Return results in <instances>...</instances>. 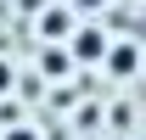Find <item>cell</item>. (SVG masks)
<instances>
[{"label": "cell", "instance_id": "6da1fadb", "mask_svg": "<svg viewBox=\"0 0 146 140\" xmlns=\"http://www.w3.org/2000/svg\"><path fill=\"white\" fill-rule=\"evenodd\" d=\"M112 34L101 28V22H73V34L62 39V51H68L73 67H101V56H107Z\"/></svg>", "mask_w": 146, "mask_h": 140}, {"label": "cell", "instance_id": "7a4b0ae2", "mask_svg": "<svg viewBox=\"0 0 146 140\" xmlns=\"http://www.w3.org/2000/svg\"><path fill=\"white\" fill-rule=\"evenodd\" d=\"M101 73H112V79H135L141 73V51H135V39H112L107 45V56H101Z\"/></svg>", "mask_w": 146, "mask_h": 140}, {"label": "cell", "instance_id": "3957f363", "mask_svg": "<svg viewBox=\"0 0 146 140\" xmlns=\"http://www.w3.org/2000/svg\"><path fill=\"white\" fill-rule=\"evenodd\" d=\"M68 34H73V11L68 6H45V11H39V39H45V45H62Z\"/></svg>", "mask_w": 146, "mask_h": 140}, {"label": "cell", "instance_id": "277c9868", "mask_svg": "<svg viewBox=\"0 0 146 140\" xmlns=\"http://www.w3.org/2000/svg\"><path fill=\"white\" fill-rule=\"evenodd\" d=\"M39 73H45V79H68L73 73L68 51H62V45H45V51H39Z\"/></svg>", "mask_w": 146, "mask_h": 140}, {"label": "cell", "instance_id": "5b68a950", "mask_svg": "<svg viewBox=\"0 0 146 140\" xmlns=\"http://www.w3.org/2000/svg\"><path fill=\"white\" fill-rule=\"evenodd\" d=\"M0 140H45V135L28 129V123H6V135H0Z\"/></svg>", "mask_w": 146, "mask_h": 140}, {"label": "cell", "instance_id": "8992f818", "mask_svg": "<svg viewBox=\"0 0 146 140\" xmlns=\"http://www.w3.org/2000/svg\"><path fill=\"white\" fill-rule=\"evenodd\" d=\"M11 84H17V73H11V62H6V56H0V101L11 95Z\"/></svg>", "mask_w": 146, "mask_h": 140}, {"label": "cell", "instance_id": "52a82bcc", "mask_svg": "<svg viewBox=\"0 0 146 140\" xmlns=\"http://www.w3.org/2000/svg\"><path fill=\"white\" fill-rule=\"evenodd\" d=\"M68 11H107V0H62Z\"/></svg>", "mask_w": 146, "mask_h": 140}]
</instances>
